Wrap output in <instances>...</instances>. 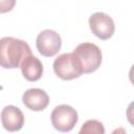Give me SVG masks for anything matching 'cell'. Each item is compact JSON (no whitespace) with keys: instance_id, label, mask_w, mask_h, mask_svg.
Listing matches in <instances>:
<instances>
[{"instance_id":"cell-3","label":"cell","mask_w":134,"mask_h":134,"mask_svg":"<svg viewBox=\"0 0 134 134\" xmlns=\"http://www.w3.org/2000/svg\"><path fill=\"white\" fill-rule=\"evenodd\" d=\"M53 71L58 77L64 81H71L83 74V70L73 52L59 55L53 62Z\"/></svg>"},{"instance_id":"cell-10","label":"cell","mask_w":134,"mask_h":134,"mask_svg":"<svg viewBox=\"0 0 134 134\" xmlns=\"http://www.w3.org/2000/svg\"><path fill=\"white\" fill-rule=\"evenodd\" d=\"M104 125L97 119H89L82 126L80 134H104Z\"/></svg>"},{"instance_id":"cell-1","label":"cell","mask_w":134,"mask_h":134,"mask_svg":"<svg viewBox=\"0 0 134 134\" xmlns=\"http://www.w3.org/2000/svg\"><path fill=\"white\" fill-rule=\"evenodd\" d=\"M29 54H31V50L25 41L14 37L0 39V67L5 69L18 68Z\"/></svg>"},{"instance_id":"cell-6","label":"cell","mask_w":134,"mask_h":134,"mask_svg":"<svg viewBox=\"0 0 134 134\" xmlns=\"http://www.w3.org/2000/svg\"><path fill=\"white\" fill-rule=\"evenodd\" d=\"M36 45L38 51L43 57L50 58L60 51L62 39L57 31L52 29H44L38 35Z\"/></svg>"},{"instance_id":"cell-11","label":"cell","mask_w":134,"mask_h":134,"mask_svg":"<svg viewBox=\"0 0 134 134\" xmlns=\"http://www.w3.org/2000/svg\"><path fill=\"white\" fill-rule=\"evenodd\" d=\"M16 5V0H0V14L10 12Z\"/></svg>"},{"instance_id":"cell-2","label":"cell","mask_w":134,"mask_h":134,"mask_svg":"<svg viewBox=\"0 0 134 134\" xmlns=\"http://www.w3.org/2000/svg\"><path fill=\"white\" fill-rule=\"evenodd\" d=\"M75 55L83 73H92L98 69L102 64V51L99 47L93 43L84 42L79 44L74 50Z\"/></svg>"},{"instance_id":"cell-4","label":"cell","mask_w":134,"mask_h":134,"mask_svg":"<svg viewBox=\"0 0 134 134\" xmlns=\"http://www.w3.org/2000/svg\"><path fill=\"white\" fill-rule=\"evenodd\" d=\"M53 128L60 132H70L79 120L77 112L69 105L57 106L50 115Z\"/></svg>"},{"instance_id":"cell-9","label":"cell","mask_w":134,"mask_h":134,"mask_svg":"<svg viewBox=\"0 0 134 134\" xmlns=\"http://www.w3.org/2000/svg\"><path fill=\"white\" fill-rule=\"evenodd\" d=\"M20 68L22 71V74L25 80L29 82H36L39 81L42 77L43 74V64L42 62L34 57L32 54L27 55L20 64Z\"/></svg>"},{"instance_id":"cell-8","label":"cell","mask_w":134,"mask_h":134,"mask_svg":"<svg viewBox=\"0 0 134 134\" xmlns=\"http://www.w3.org/2000/svg\"><path fill=\"white\" fill-rule=\"evenodd\" d=\"M22 103L31 111H43L49 104V96L40 88H30L23 93Z\"/></svg>"},{"instance_id":"cell-5","label":"cell","mask_w":134,"mask_h":134,"mask_svg":"<svg viewBox=\"0 0 134 134\" xmlns=\"http://www.w3.org/2000/svg\"><path fill=\"white\" fill-rule=\"evenodd\" d=\"M89 27L92 34L100 40H109L115 30L113 19L103 12H97L89 17Z\"/></svg>"},{"instance_id":"cell-7","label":"cell","mask_w":134,"mask_h":134,"mask_svg":"<svg viewBox=\"0 0 134 134\" xmlns=\"http://www.w3.org/2000/svg\"><path fill=\"white\" fill-rule=\"evenodd\" d=\"M1 124L8 132H16L24 125V114L16 106H5L1 111Z\"/></svg>"}]
</instances>
